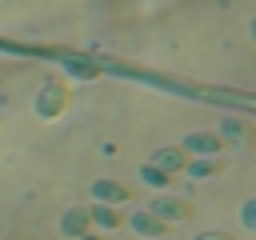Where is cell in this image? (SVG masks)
<instances>
[{"label": "cell", "mask_w": 256, "mask_h": 240, "mask_svg": "<svg viewBox=\"0 0 256 240\" xmlns=\"http://www.w3.org/2000/svg\"><path fill=\"white\" fill-rule=\"evenodd\" d=\"M64 108H68V88L64 84H44L40 100H36V112L40 116H60Z\"/></svg>", "instance_id": "obj_1"}, {"label": "cell", "mask_w": 256, "mask_h": 240, "mask_svg": "<svg viewBox=\"0 0 256 240\" xmlns=\"http://www.w3.org/2000/svg\"><path fill=\"white\" fill-rule=\"evenodd\" d=\"M92 192H96V204H124L128 200V188L116 184V180H96Z\"/></svg>", "instance_id": "obj_2"}, {"label": "cell", "mask_w": 256, "mask_h": 240, "mask_svg": "<svg viewBox=\"0 0 256 240\" xmlns=\"http://www.w3.org/2000/svg\"><path fill=\"white\" fill-rule=\"evenodd\" d=\"M152 216H160V220H164V216H172V220H188V216H192V208H188V204H180V200L160 196V200L152 204Z\"/></svg>", "instance_id": "obj_3"}, {"label": "cell", "mask_w": 256, "mask_h": 240, "mask_svg": "<svg viewBox=\"0 0 256 240\" xmlns=\"http://www.w3.org/2000/svg\"><path fill=\"white\" fill-rule=\"evenodd\" d=\"M132 228H136L140 236H164V228H168V224H164V220H156L152 212H136V216H132Z\"/></svg>", "instance_id": "obj_4"}, {"label": "cell", "mask_w": 256, "mask_h": 240, "mask_svg": "<svg viewBox=\"0 0 256 240\" xmlns=\"http://www.w3.org/2000/svg\"><path fill=\"white\" fill-rule=\"evenodd\" d=\"M60 228H64V236H88V212L84 208H72Z\"/></svg>", "instance_id": "obj_5"}, {"label": "cell", "mask_w": 256, "mask_h": 240, "mask_svg": "<svg viewBox=\"0 0 256 240\" xmlns=\"http://www.w3.org/2000/svg\"><path fill=\"white\" fill-rule=\"evenodd\" d=\"M88 220H96V224H104V228H120L124 220H120V212L116 208H108V204H96L92 212H88Z\"/></svg>", "instance_id": "obj_6"}, {"label": "cell", "mask_w": 256, "mask_h": 240, "mask_svg": "<svg viewBox=\"0 0 256 240\" xmlns=\"http://www.w3.org/2000/svg\"><path fill=\"white\" fill-rule=\"evenodd\" d=\"M188 152H220L216 136H188Z\"/></svg>", "instance_id": "obj_7"}, {"label": "cell", "mask_w": 256, "mask_h": 240, "mask_svg": "<svg viewBox=\"0 0 256 240\" xmlns=\"http://www.w3.org/2000/svg\"><path fill=\"white\" fill-rule=\"evenodd\" d=\"M156 164H160V172H168V168H180L184 160H180V152H176V148H164V152L156 156Z\"/></svg>", "instance_id": "obj_8"}, {"label": "cell", "mask_w": 256, "mask_h": 240, "mask_svg": "<svg viewBox=\"0 0 256 240\" xmlns=\"http://www.w3.org/2000/svg\"><path fill=\"white\" fill-rule=\"evenodd\" d=\"M144 180H148V184H160V188H164V184H168V172H160V168H144Z\"/></svg>", "instance_id": "obj_9"}, {"label": "cell", "mask_w": 256, "mask_h": 240, "mask_svg": "<svg viewBox=\"0 0 256 240\" xmlns=\"http://www.w3.org/2000/svg\"><path fill=\"white\" fill-rule=\"evenodd\" d=\"M200 240H232V236H200Z\"/></svg>", "instance_id": "obj_10"}, {"label": "cell", "mask_w": 256, "mask_h": 240, "mask_svg": "<svg viewBox=\"0 0 256 240\" xmlns=\"http://www.w3.org/2000/svg\"><path fill=\"white\" fill-rule=\"evenodd\" d=\"M80 240H104V236H80Z\"/></svg>", "instance_id": "obj_11"}]
</instances>
